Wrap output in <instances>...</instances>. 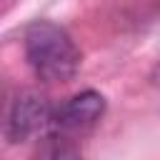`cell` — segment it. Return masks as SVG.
I'll use <instances>...</instances> for the list:
<instances>
[{
    "label": "cell",
    "instance_id": "1",
    "mask_svg": "<svg viewBox=\"0 0 160 160\" xmlns=\"http://www.w3.org/2000/svg\"><path fill=\"white\" fill-rule=\"evenodd\" d=\"M25 58L42 82H65L80 68V50L72 38L50 20H35L25 30Z\"/></svg>",
    "mask_w": 160,
    "mask_h": 160
},
{
    "label": "cell",
    "instance_id": "2",
    "mask_svg": "<svg viewBox=\"0 0 160 160\" xmlns=\"http://www.w3.org/2000/svg\"><path fill=\"white\" fill-rule=\"evenodd\" d=\"M52 118L50 102L45 95L35 92V90H25L18 95L10 118H8V138L10 140H25L30 135H35L40 128H45Z\"/></svg>",
    "mask_w": 160,
    "mask_h": 160
},
{
    "label": "cell",
    "instance_id": "3",
    "mask_svg": "<svg viewBox=\"0 0 160 160\" xmlns=\"http://www.w3.org/2000/svg\"><path fill=\"white\" fill-rule=\"evenodd\" d=\"M105 112V98L95 90H82L72 98H68L50 118V122L60 132H78L90 125H95Z\"/></svg>",
    "mask_w": 160,
    "mask_h": 160
},
{
    "label": "cell",
    "instance_id": "4",
    "mask_svg": "<svg viewBox=\"0 0 160 160\" xmlns=\"http://www.w3.org/2000/svg\"><path fill=\"white\" fill-rule=\"evenodd\" d=\"M35 160H82V155L65 135H48L40 142Z\"/></svg>",
    "mask_w": 160,
    "mask_h": 160
}]
</instances>
